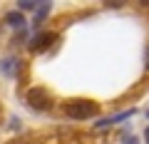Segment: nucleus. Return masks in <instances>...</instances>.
<instances>
[{"label":"nucleus","instance_id":"obj_1","mask_svg":"<svg viewBox=\"0 0 149 144\" xmlns=\"http://www.w3.org/2000/svg\"><path fill=\"white\" fill-rule=\"evenodd\" d=\"M65 114H67L70 119H90L97 114V102L92 99H74V102H67L65 104Z\"/></svg>","mask_w":149,"mask_h":144},{"label":"nucleus","instance_id":"obj_5","mask_svg":"<svg viewBox=\"0 0 149 144\" xmlns=\"http://www.w3.org/2000/svg\"><path fill=\"white\" fill-rule=\"evenodd\" d=\"M3 72H5V75H17V72H20V60L8 57L5 62H3Z\"/></svg>","mask_w":149,"mask_h":144},{"label":"nucleus","instance_id":"obj_6","mask_svg":"<svg viewBox=\"0 0 149 144\" xmlns=\"http://www.w3.org/2000/svg\"><path fill=\"white\" fill-rule=\"evenodd\" d=\"M5 20L10 22L13 27H22V25H25V17H22L20 13H8V17H5Z\"/></svg>","mask_w":149,"mask_h":144},{"label":"nucleus","instance_id":"obj_3","mask_svg":"<svg viewBox=\"0 0 149 144\" xmlns=\"http://www.w3.org/2000/svg\"><path fill=\"white\" fill-rule=\"evenodd\" d=\"M55 40H57V35H55V32H40V35H35V38H32L30 50H32V52H42V50L50 47Z\"/></svg>","mask_w":149,"mask_h":144},{"label":"nucleus","instance_id":"obj_8","mask_svg":"<svg viewBox=\"0 0 149 144\" xmlns=\"http://www.w3.org/2000/svg\"><path fill=\"white\" fill-rule=\"evenodd\" d=\"M20 8H22V10H35L37 3H35V0H32V3H30V0H25V3H20Z\"/></svg>","mask_w":149,"mask_h":144},{"label":"nucleus","instance_id":"obj_2","mask_svg":"<svg viewBox=\"0 0 149 144\" xmlns=\"http://www.w3.org/2000/svg\"><path fill=\"white\" fill-rule=\"evenodd\" d=\"M27 104L35 107V109H47V107L52 104V97H50L47 90H42V87H32V90L27 92Z\"/></svg>","mask_w":149,"mask_h":144},{"label":"nucleus","instance_id":"obj_4","mask_svg":"<svg viewBox=\"0 0 149 144\" xmlns=\"http://www.w3.org/2000/svg\"><path fill=\"white\" fill-rule=\"evenodd\" d=\"M132 114H134V109H127V112L112 114V117H107V119H100V122H97V129H102V127H109V124H119V122H122V119L132 117Z\"/></svg>","mask_w":149,"mask_h":144},{"label":"nucleus","instance_id":"obj_10","mask_svg":"<svg viewBox=\"0 0 149 144\" xmlns=\"http://www.w3.org/2000/svg\"><path fill=\"white\" fill-rule=\"evenodd\" d=\"M144 137H147V142H149V127H147V134H144Z\"/></svg>","mask_w":149,"mask_h":144},{"label":"nucleus","instance_id":"obj_9","mask_svg":"<svg viewBox=\"0 0 149 144\" xmlns=\"http://www.w3.org/2000/svg\"><path fill=\"white\" fill-rule=\"evenodd\" d=\"M147 70H149V50H147Z\"/></svg>","mask_w":149,"mask_h":144},{"label":"nucleus","instance_id":"obj_7","mask_svg":"<svg viewBox=\"0 0 149 144\" xmlns=\"http://www.w3.org/2000/svg\"><path fill=\"white\" fill-rule=\"evenodd\" d=\"M50 13V5L45 3V5H37V17H35V25H40V22L45 20V15Z\"/></svg>","mask_w":149,"mask_h":144}]
</instances>
